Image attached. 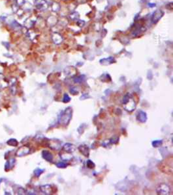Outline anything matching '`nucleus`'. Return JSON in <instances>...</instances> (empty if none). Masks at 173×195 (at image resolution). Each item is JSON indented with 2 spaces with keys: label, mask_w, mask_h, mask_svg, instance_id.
<instances>
[{
  "label": "nucleus",
  "mask_w": 173,
  "mask_h": 195,
  "mask_svg": "<svg viewBox=\"0 0 173 195\" xmlns=\"http://www.w3.org/2000/svg\"><path fill=\"white\" fill-rule=\"evenodd\" d=\"M99 117L101 119H103V118H105L106 117V113L105 111H102V112L100 113V115H99Z\"/></svg>",
  "instance_id": "nucleus-21"
},
{
  "label": "nucleus",
  "mask_w": 173,
  "mask_h": 195,
  "mask_svg": "<svg viewBox=\"0 0 173 195\" xmlns=\"http://www.w3.org/2000/svg\"><path fill=\"white\" fill-rule=\"evenodd\" d=\"M70 92L73 95H77L79 94V90H78L77 88V87H73L70 89Z\"/></svg>",
  "instance_id": "nucleus-18"
},
{
  "label": "nucleus",
  "mask_w": 173,
  "mask_h": 195,
  "mask_svg": "<svg viewBox=\"0 0 173 195\" xmlns=\"http://www.w3.org/2000/svg\"><path fill=\"white\" fill-rule=\"evenodd\" d=\"M86 166H87L88 168H90V169H92V168H95L96 165H95V163L92 160H88L87 162H86Z\"/></svg>",
  "instance_id": "nucleus-15"
},
{
  "label": "nucleus",
  "mask_w": 173,
  "mask_h": 195,
  "mask_svg": "<svg viewBox=\"0 0 173 195\" xmlns=\"http://www.w3.org/2000/svg\"><path fill=\"white\" fill-rule=\"evenodd\" d=\"M163 15V13L161 11H155L154 14L153 15L152 17V22L153 23H156L158 21L160 20V19L162 17V16Z\"/></svg>",
  "instance_id": "nucleus-9"
},
{
  "label": "nucleus",
  "mask_w": 173,
  "mask_h": 195,
  "mask_svg": "<svg viewBox=\"0 0 173 195\" xmlns=\"http://www.w3.org/2000/svg\"><path fill=\"white\" fill-rule=\"evenodd\" d=\"M42 157H43V158L44 159H46V161H53V154H52L50 152H49L48 151H46V150L43 151L42 153Z\"/></svg>",
  "instance_id": "nucleus-10"
},
{
  "label": "nucleus",
  "mask_w": 173,
  "mask_h": 195,
  "mask_svg": "<svg viewBox=\"0 0 173 195\" xmlns=\"http://www.w3.org/2000/svg\"><path fill=\"white\" fill-rule=\"evenodd\" d=\"M70 101H71V98L69 96V95L65 93L63 96V98L62 102H63V103L67 104V103H69V102Z\"/></svg>",
  "instance_id": "nucleus-16"
},
{
  "label": "nucleus",
  "mask_w": 173,
  "mask_h": 195,
  "mask_svg": "<svg viewBox=\"0 0 173 195\" xmlns=\"http://www.w3.org/2000/svg\"><path fill=\"white\" fill-rule=\"evenodd\" d=\"M115 113L116 114V115H122V111H121V109L119 108L116 109Z\"/></svg>",
  "instance_id": "nucleus-22"
},
{
  "label": "nucleus",
  "mask_w": 173,
  "mask_h": 195,
  "mask_svg": "<svg viewBox=\"0 0 173 195\" xmlns=\"http://www.w3.org/2000/svg\"><path fill=\"white\" fill-rule=\"evenodd\" d=\"M156 192L160 195L169 194L170 192V187L166 184H161L156 188Z\"/></svg>",
  "instance_id": "nucleus-3"
},
{
  "label": "nucleus",
  "mask_w": 173,
  "mask_h": 195,
  "mask_svg": "<svg viewBox=\"0 0 173 195\" xmlns=\"http://www.w3.org/2000/svg\"><path fill=\"white\" fill-rule=\"evenodd\" d=\"M90 98V96H89L88 94H83L82 96L80 97V100H85L87 98Z\"/></svg>",
  "instance_id": "nucleus-19"
},
{
  "label": "nucleus",
  "mask_w": 173,
  "mask_h": 195,
  "mask_svg": "<svg viewBox=\"0 0 173 195\" xmlns=\"http://www.w3.org/2000/svg\"><path fill=\"white\" fill-rule=\"evenodd\" d=\"M42 172H43V170H42L38 169V170H37L36 171H35V174H36V175L37 176H39L40 174H41Z\"/></svg>",
  "instance_id": "nucleus-23"
},
{
  "label": "nucleus",
  "mask_w": 173,
  "mask_h": 195,
  "mask_svg": "<svg viewBox=\"0 0 173 195\" xmlns=\"http://www.w3.org/2000/svg\"><path fill=\"white\" fill-rule=\"evenodd\" d=\"M137 120L141 123H145L147 120V115L144 111L139 110L136 115Z\"/></svg>",
  "instance_id": "nucleus-4"
},
{
  "label": "nucleus",
  "mask_w": 173,
  "mask_h": 195,
  "mask_svg": "<svg viewBox=\"0 0 173 195\" xmlns=\"http://www.w3.org/2000/svg\"><path fill=\"white\" fill-rule=\"evenodd\" d=\"M68 166V164L65 163H63V162H60V163H58L56 164V166L58 168H65L67 167Z\"/></svg>",
  "instance_id": "nucleus-17"
},
{
  "label": "nucleus",
  "mask_w": 173,
  "mask_h": 195,
  "mask_svg": "<svg viewBox=\"0 0 173 195\" xmlns=\"http://www.w3.org/2000/svg\"><path fill=\"white\" fill-rule=\"evenodd\" d=\"M86 126H85V124H82V125L80 126L79 127V129H78V130H81V131H82V132H81V134H82L83 133H84L85 128H86Z\"/></svg>",
  "instance_id": "nucleus-20"
},
{
  "label": "nucleus",
  "mask_w": 173,
  "mask_h": 195,
  "mask_svg": "<svg viewBox=\"0 0 173 195\" xmlns=\"http://www.w3.org/2000/svg\"><path fill=\"white\" fill-rule=\"evenodd\" d=\"M84 79H85V75H82L78 76V77H75L74 79V82L77 83H80L84 81Z\"/></svg>",
  "instance_id": "nucleus-13"
},
{
  "label": "nucleus",
  "mask_w": 173,
  "mask_h": 195,
  "mask_svg": "<svg viewBox=\"0 0 173 195\" xmlns=\"http://www.w3.org/2000/svg\"><path fill=\"white\" fill-rule=\"evenodd\" d=\"M158 168H160V170L163 173L168 174H169L172 173V169L170 170L169 166H167L163 163H161L160 165H159Z\"/></svg>",
  "instance_id": "nucleus-7"
},
{
  "label": "nucleus",
  "mask_w": 173,
  "mask_h": 195,
  "mask_svg": "<svg viewBox=\"0 0 173 195\" xmlns=\"http://www.w3.org/2000/svg\"><path fill=\"white\" fill-rule=\"evenodd\" d=\"M122 104L124 108L128 112H132L136 108V102L129 93H127L123 97Z\"/></svg>",
  "instance_id": "nucleus-2"
},
{
  "label": "nucleus",
  "mask_w": 173,
  "mask_h": 195,
  "mask_svg": "<svg viewBox=\"0 0 173 195\" xmlns=\"http://www.w3.org/2000/svg\"><path fill=\"white\" fill-rule=\"evenodd\" d=\"M152 146L155 148H158V147H160L162 145L163 141L162 140H156V141H153L152 142Z\"/></svg>",
  "instance_id": "nucleus-14"
},
{
  "label": "nucleus",
  "mask_w": 173,
  "mask_h": 195,
  "mask_svg": "<svg viewBox=\"0 0 173 195\" xmlns=\"http://www.w3.org/2000/svg\"><path fill=\"white\" fill-rule=\"evenodd\" d=\"M73 109L70 107L61 111L58 116V122L62 126H67L72 118Z\"/></svg>",
  "instance_id": "nucleus-1"
},
{
  "label": "nucleus",
  "mask_w": 173,
  "mask_h": 195,
  "mask_svg": "<svg viewBox=\"0 0 173 195\" xmlns=\"http://www.w3.org/2000/svg\"><path fill=\"white\" fill-rule=\"evenodd\" d=\"M41 189L44 194H51V192H53V188H52L50 185H44V186H42L41 187Z\"/></svg>",
  "instance_id": "nucleus-11"
},
{
  "label": "nucleus",
  "mask_w": 173,
  "mask_h": 195,
  "mask_svg": "<svg viewBox=\"0 0 173 195\" xmlns=\"http://www.w3.org/2000/svg\"><path fill=\"white\" fill-rule=\"evenodd\" d=\"M109 142L110 144H118V142H119V137L116 136V135L113 136L112 138H110V139L109 140Z\"/></svg>",
  "instance_id": "nucleus-12"
},
{
  "label": "nucleus",
  "mask_w": 173,
  "mask_h": 195,
  "mask_svg": "<svg viewBox=\"0 0 173 195\" xmlns=\"http://www.w3.org/2000/svg\"><path fill=\"white\" fill-rule=\"evenodd\" d=\"M60 158L63 159V160L67 161H70L71 159H72L73 156L71 155L70 153H67L65 151H61L60 154Z\"/></svg>",
  "instance_id": "nucleus-8"
},
{
  "label": "nucleus",
  "mask_w": 173,
  "mask_h": 195,
  "mask_svg": "<svg viewBox=\"0 0 173 195\" xmlns=\"http://www.w3.org/2000/svg\"><path fill=\"white\" fill-rule=\"evenodd\" d=\"M78 149H79V152L84 156L86 157V158L90 156V148L87 145H84V144L80 145Z\"/></svg>",
  "instance_id": "nucleus-5"
},
{
  "label": "nucleus",
  "mask_w": 173,
  "mask_h": 195,
  "mask_svg": "<svg viewBox=\"0 0 173 195\" xmlns=\"http://www.w3.org/2000/svg\"><path fill=\"white\" fill-rule=\"evenodd\" d=\"M76 150V147L75 145H73L71 143H67L65 144L63 147V150L65 151L66 152H67V153H70L71 154L73 152H74Z\"/></svg>",
  "instance_id": "nucleus-6"
}]
</instances>
